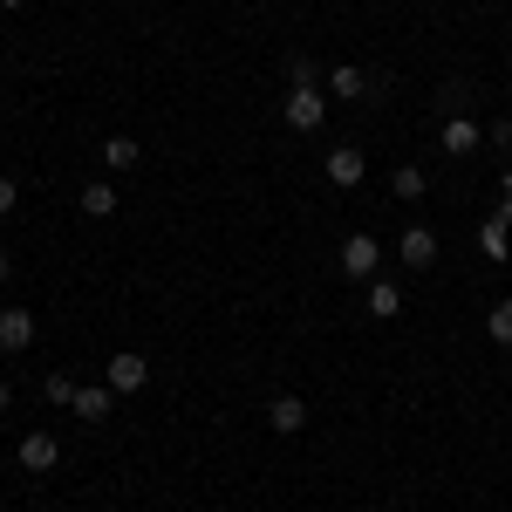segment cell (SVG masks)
<instances>
[{
	"instance_id": "cell-14",
	"label": "cell",
	"mask_w": 512,
	"mask_h": 512,
	"mask_svg": "<svg viewBox=\"0 0 512 512\" xmlns=\"http://www.w3.org/2000/svg\"><path fill=\"white\" fill-rule=\"evenodd\" d=\"M137 158H144V144H137V137H103V171H110V178L137 171Z\"/></svg>"
},
{
	"instance_id": "cell-26",
	"label": "cell",
	"mask_w": 512,
	"mask_h": 512,
	"mask_svg": "<svg viewBox=\"0 0 512 512\" xmlns=\"http://www.w3.org/2000/svg\"><path fill=\"white\" fill-rule=\"evenodd\" d=\"M0 7H28V0H0Z\"/></svg>"
},
{
	"instance_id": "cell-23",
	"label": "cell",
	"mask_w": 512,
	"mask_h": 512,
	"mask_svg": "<svg viewBox=\"0 0 512 512\" xmlns=\"http://www.w3.org/2000/svg\"><path fill=\"white\" fill-rule=\"evenodd\" d=\"M499 198H506V205H499V219L512 226V164H506V178H499Z\"/></svg>"
},
{
	"instance_id": "cell-6",
	"label": "cell",
	"mask_w": 512,
	"mask_h": 512,
	"mask_svg": "<svg viewBox=\"0 0 512 512\" xmlns=\"http://www.w3.org/2000/svg\"><path fill=\"white\" fill-rule=\"evenodd\" d=\"M362 178H369V158H362L355 144H335V151H328V185H342V192H355Z\"/></svg>"
},
{
	"instance_id": "cell-7",
	"label": "cell",
	"mask_w": 512,
	"mask_h": 512,
	"mask_svg": "<svg viewBox=\"0 0 512 512\" xmlns=\"http://www.w3.org/2000/svg\"><path fill=\"white\" fill-rule=\"evenodd\" d=\"M437 144H444L451 158H472L478 144H485V130H478L472 117H444V123H437Z\"/></svg>"
},
{
	"instance_id": "cell-18",
	"label": "cell",
	"mask_w": 512,
	"mask_h": 512,
	"mask_svg": "<svg viewBox=\"0 0 512 512\" xmlns=\"http://www.w3.org/2000/svg\"><path fill=\"white\" fill-rule=\"evenodd\" d=\"M41 396L69 410V403H76V376H62V369H48V376H41Z\"/></svg>"
},
{
	"instance_id": "cell-24",
	"label": "cell",
	"mask_w": 512,
	"mask_h": 512,
	"mask_svg": "<svg viewBox=\"0 0 512 512\" xmlns=\"http://www.w3.org/2000/svg\"><path fill=\"white\" fill-rule=\"evenodd\" d=\"M7 274H14V253H7V246H0V287H7Z\"/></svg>"
},
{
	"instance_id": "cell-9",
	"label": "cell",
	"mask_w": 512,
	"mask_h": 512,
	"mask_svg": "<svg viewBox=\"0 0 512 512\" xmlns=\"http://www.w3.org/2000/svg\"><path fill=\"white\" fill-rule=\"evenodd\" d=\"M267 431L274 437H301L308 431V403H301V396H274V403H267Z\"/></svg>"
},
{
	"instance_id": "cell-19",
	"label": "cell",
	"mask_w": 512,
	"mask_h": 512,
	"mask_svg": "<svg viewBox=\"0 0 512 512\" xmlns=\"http://www.w3.org/2000/svg\"><path fill=\"white\" fill-rule=\"evenodd\" d=\"M485 335H492V342H512V301H492V315H485Z\"/></svg>"
},
{
	"instance_id": "cell-12",
	"label": "cell",
	"mask_w": 512,
	"mask_h": 512,
	"mask_svg": "<svg viewBox=\"0 0 512 512\" xmlns=\"http://www.w3.org/2000/svg\"><path fill=\"white\" fill-rule=\"evenodd\" d=\"M76 212L82 219H117V185H110V178H89L76 192Z\"/></svg>"
},
{
	"instance_id": "cell-8",
	"label": "cell",
	"mask_w": 512,
	"mask_h": 512,
	"mask_svg": "<svg viewBox=\"0 0 512 512\" xmlns=\"http://www.w3.org/2000/svg\"><path fill=\"white\" fill-rule=\"evenodd\" d=\"M35 349V315L28 308H0V355Z\"/></svg>"
},
{
	"instance_id": "cell-25",
	"label": "cell",
	"mask_w": 512,
	"mask_h": 512,
	"mask_svg": "<svg viewBox=\"0 0 512 512\" xmlns=\"http://www.w3.org/2000/svg\"><path fill=\"white\" fill-rule=\"evenodd\" d=\"M7 403H14V390H7V376H0V410H7Z\"/></svg>"
},
{
	"instance_id": "cell-1",
	"label": "cell",
	"mask_w": 512,
	"mask_h": 512,
	"mask_svg": "<svg viewBox=\"0 0 512 512\" xmlns=\"http://www.w3.org/2000/svg\"><path fill=\"white\" fill-rule=\"evenodd\" d=\"M280 117H287V130H294V137H315L321 123H328V89H287Z\"/></svg>"
},
{
	"instance_id": "cell-4",
	"label": "cell",
	"mask_w": 512,
	"mask_h": 512,
	"mask_svg": "<svg viewBox=\"0 0 512 512\" xmlns=\"http://www.w3.org/2000/svg\"><path fill=\"white\" fill-rule=\"evenodd\" d=\"M396 260H403V274H431V267H437V233H431V226H403Z\"/></svg>"
},
{
	"instance_id": "cell-10",
	"label": "cell",
	"mask_w": 512,
	"mask_h": 512,
	"mask_svg": "<svg viewBox=\"0 0 512 512\" xmlns=\"http://www.w3.org/2000/svg\"><path fill=\"white\" fill-rule=\"evenodd\" d=\"M110 403H117L110 383H76V403H69V410H76L82 424H110Z\"/></svg>"
},
{
	"instance_id": "cell-2",
	"label": "cell",
	"mask_w": 512,
	"mask_h": 512,
	"mask_svg": "<svg viewBox=\"0 0 512 512\" xmlns=\"http://www.w3.org/2000/svg\"><path fill=\"white\" fill-rule=\"evenodd\" d=\"M376 267H383V246H376L369 233H349V239H342V274H349L355 287H369V280H376Z\"/></svg>"
},
{
	"instance_id": "cell-16",
	"label": "cell",
	"mask_w": 512,
	"mask_h": 512,
	"mask_svg": "<svg viewBox=\"0 0 512 512\" xmlns=\"http://www.w3.org/2000/svg\"><path fill=\"white\" fill-rule=\"evenodd\" d=\"M478 253H485V260H512V226L506 219H485V226H478Z\"/></svg>"
},
{
	"instance_id": "cell-15",
	"label": "cell",
	"mask_w": 512,
	"mask_h": 512,
	"mask_svg": "<svg viewBox=\"0 0 512 512\" xmlns=\"http://www.w3.org/2000/svg\"><path fill=\"white\" fill-rule=\"evenodd\" d=\"M390 192L403 198V205H417V198L431 192V171H424V164H396V171H390Z\"/></svg>"
},
{
	"instance_id": "cell-22",
	"label": "cell",
	"mask_w": 512,
	"mask_h": 512,
	"mask_svg": "<svg viewBox=\"0 0 512 512\" xmlns=\"http://www.w3.org/2000/svg\"><path fill=\"white\" fill-rule=\"evenodd\" d=\"M485 137H492L499 151H512V117H499V123H492V130H485Z\"/></svg>"
},
{
	"instance_id": "cell-5",
	"label": "cell",
	"mask_w": 512,
	"mask_h": 512,
	"mask_svg": "<svg viewBox=\"0 0 512 512\" xmlns=\"http://www.w3.org/2000/svg\"><path fill=\"white\" fill-rule=\"evenodd\" d=\"M14 458H21V472H35V478H41V472H55V465H62V444H55L48 431H28Z\"/></svg>"
},
{
	"instance_id": "cell-13",
	"label": "cell",
	"mask_w": 512,
	"mask_h": 512,
	"mask_svg": "<svg viewBox=\"0 0 512 512\" xmlns=\"http://www.w3.org/2000/svg\"><path fill=\"white\" fill-rule=\"evenodd\" d=\"M362 308H369V315L376 321H390V315H403V287H396V280H369V287H362Z\"/></svg>"
},
{
	"instance_id": "cell-17",
	"label": "cell",
	"mask_w": 512,
	"mask_h": 512,
	"mask_svg": "<svg viewBox=\"0 0 512 512\" xmlns=\"http://www.w3.org/2000/svg\"><path fill=\"white\" fill-rule=\"evenodd\" d=\"M287 89H321V69H315V55H287Z\"/></svg>"
},
{
	"instance_id": "cell-3",
	"label": "cell",
	"mask_w": 512,
	"mask_h": 512,
	"mask_svg": "<svg viewBox=\"0 0 512 512\" xmlns=\"http://www.w3.org/2000/svg\"><path fill=\"white\" fill-rule=\"evenodd\" d=\"M103 383H110L117 396H137L144 383H151V362H144L137 349H123V355H110V362H103Z\"/></svg>"
},
{
	"instance_id": "cell-21",
	"label": "cell",
	"mask_w": 512,
	"mask_h": 512,
	"mask_svg": "<svg viewBox=\"0 0 512 512\" xmlns=\"http://www.w3.org/2000/svg\"><path fill=\"white\" fill-rule=\"evenodd\" d=\"M14 212H21V185L0 171V219H14Z\"/></svg>"
},
{
	"instance_id": "cell-20",
	"label": "cell",
	"mask_w": 512,
	"mask_h": 512,
	"mask_svg": "<svg viewBox=\"0 0 512 512\" xmlns=\"http://www.w3.org/2000/svg\"><path fill=\"white\" fill-rule=\"evenodd\" d=\"M437 110H444V117H465V82H444V89H437Z\"/></svg>"
},
{
	"instance_id": "cell-11",
	"label": "cell",
	"mask_w": 512,
	"mask_h": 512,
	"mask_svg": "<svg viewBox=\"0 0 512 512\" xmlns=\"http://www.w3.org/2000/svg\"><path fill=\"white\" fill-rule=\"evenodd\" d=\"M321 89H328V96H342V103H362V96L376 89V76H362L355 62H342V69H328V76H321Z\"/></svg>"
}]
</instances>
